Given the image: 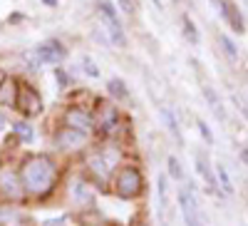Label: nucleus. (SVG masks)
I'll return each instance as SVG.
<instances>
[{
    "instance_id": "f257e3e1",
    "label": "nucleus",
    "mask_w": 248,
    "mask_h": 226,
    "mask_svg": "<svg viewBox=\"0 0 248 226\" xmlns=\"http://www.w3.org/2000/svg\"><path fill=\"white\" fill-rule=\"evenodd\" d=\"M52 181H55V167H52L50 159L35 157V159L25 161V167H23V184H25L32 194H45V192H50Z\"/></svg>"
},
{
    "instance_id": "f03ea898",
    "label": "nucleus",
    "mask_w": 248,
    "mask_h": 226,
    "mask_svg": "<svg viewBox=\"0 0 248 226\" xmlns=\"http://www.w3.org/2000/svg\"><path fill=\"white\" fill-rule=\"evenodd\" d=\"M99 20H102V25H105V30L109 32V37L114 40V43L122 45V48H127V35H124V28L119 23V15H117L114 5L107 3V0L99 3Z\"/></svg>"
},
{
    "instance_id": "7ed1b4c3",
    "label": "nucleus",
    "mask_w": 248,
    "mask_h": 226,
    "mask_svg": "<svg viewBox=\"0 0 248 226\" xmlns=\"http://www.w3.org/2000/svg\"><path fill=\"white\" fill-rule=\"evenodd\" d=\"M139 189H141V177L134 169L127 167L117 174V194L122 199H134L139 194Z\"/></svg>"
},
{
    "instance_id": "20e7f679",
    "label": "nucleus",
    "mask_w": 248,
    "mask_h": 226,
    "mask_svg": "<svg viewBox=\"0 0 248 226\" xmlns=\"http://www.w3.org/2000/svg\"><path fill=\"white\" fill-rule=\"evenodd\" d=\"M17 110H23L25 114H40V110H43V99H40V95L28 87V85H20L17 87V99H15Z\"/></svg>"
},
{
    "instance_id": "39448f33",
    "label": "nucleus",
    "mask_w": 248,
    "mask_h": 226,
    "mask_svg": "<svg viewBox=\"0 0 248 226\" xmlns=\"http://www.w3.org/2000/svg\"><path fill=\"white\" fill-rule=\"evenodd\" d=\"M179 209H181V216H184L186 226H201V221H199V204H196V199L191 196L189 189L179 192Z\"/></svg>"
},
{
    "instance_id": "423d86ee",
    "label": "nucleus",
    "mask_w": 248,
    "mask_h": 226,
    "mask_svg": "<svg viewBox=\"0 0 248 226\" xmlns=\"http://www.w3.org/2000/svg\"><path fill=\"white\" fill-rule=\"evenodd\" d=\"M35 55L40 57V63L43 65H57L62 57H65V48H62L60 43H55V40H50V43H43L35 48Z\"/></svg>"
},
{
    "instance_id": "0eeeda50",
    "label": "nucleus",
    "mask_w": 248,
    "mask_h": 226,
    "mask_svg": "<svg viewBox=\"0 0 248 226\" xmlns=\"http://www.w3.org/2000/svg\"><path fill=\"white\" fill-rule=\"evenodd\" d=\"M211 3H214L216 10L223 15L226 23L231 25V30L243 32V17H241V13H238V8H236L233 3H229V0H211Z\"/></svg>"
},
{
    "instance_id": "6e6552de",
    "label": "nucleus",
    "mask_w": 248,
    "mask_h": 226,
    "mask_svg": "<svg viewBox=\"0 0 248 226\" xmlns=\"http://www.w3.org/2000/svg\"><path fill=\"white\" fill-rule=\"evenodd\" d=\"M0 192L10 199H20L23 196V184H20V177L13 174V172H5L0 174Z\"/></svg>"
},
{
    "instance_id": "1a4fd4ad",
    "label": "nucleus",
    "mask_w": 248,
    "mask_h": 226,
    "mask_svg": "<svg viewBox=\"0 0 248 226\" xmlns=\"http://www.w3.org/2000/svg\"><path fill=\"white\" fill-rule=\"evenodd\" d=\"M65 125L72 127V129H79V132H87V129L92 127V117H90L87 112L72 107V110H67V114H65Z\"/></svg>"
},
{
    "instance_id": "9d476101",
    "label": "nucleus",
    "mask_w": 248,
    "mask_h": 226,
    "mask_svg": "<svg viewBox=\"0 0 248 226\" xmlns=\"http://www.w3.org/2000/svg\"><path fill=\"white\" fill-rule=\"evenodd\" d=\"M87 132H79V129H72V127H67L65 132H60L57 134V145L62 147V149H77L79 145H85V137Z\"/></svg>"
},
{
    "instance_id": "9b49d317",
    "label": "nucleus",
    "mask_w": 248,
    "mask_h": 226,
    "mask_svg": "<svg viewBox=\"0 0 248 226\" xmlns=\"http://www.w3.org/2000/svg\"><path fill=\"white\" fill-rule=\"evenodd\" d=\"M156 196H159V216L167 224L169 221V184H167V177L156 179Z\"/></svg>"
},
{
    "instance_id": "f8f14e48",
    "label": "nucleus",
    "mask_w": 248,
    "mask_h": 226,
    "mask_svg": "<svg viewBox=\"0 0 248 226\" xmlns=\"http://www.w3.org/2000/svg\"><path fill=\"white\" fill-rule=\"evenodd\" d=\"M201 92H203V99H206V105L211 107V112L223 122L226 119V110H223V102H221V97H218V92L211 87V85H203L201 87Z\"/></svg>"
},
{
    "instance_id": "ddd939ff",
    "label": "nucleus",
    "mask_w": 248,
    "mask_h": 226,
    "mask_svg": "<svg viewBox=\"0 0 248 226\" xmlns=\"http://www.w3.org/2000/svg\"><path fill=\"white\" fill-rule=\"evenodd\" d=\"M214 172H216V181H218L221 192L223 194H233V181H231V174H229V169H226V164L218 161L214 167Z\"/></svg>"
},
{
    "instance_id": "4468645a",
    "label": "nucleus",
    "mask_w": 248,
    "mask_h": 226,
    "mask_svg": "<svg viewBox=\"0 0 248 226\" xmlns=\"http://www.w3.org/2000/svg\"><path fill=\"white\" fill-rule=\"evenodd\" d=\"M194 161H196V174H201V179L209 184V187H214V184H216V172L209 169V161H206V157H203V154H196Z\"/></svg>"
},
{
    "instance_id": "2eb2a0df",
    "label": "nucleus",
    "mask_w": 248,
    "mask_h": 226,
    "mask_svg": "<svg viewBox=\"0 0 248 226\" xmlns=\"http://www.w3.org/2000/svg\"><path fill=\"white\" fill-rule=\"evenodd\" d=\"M90 167H92V172L99 177V181H105V179L109 177L112 164H107V159H105V157H92V159H90Z\"/></svg>"
},
{
    "instance_id": "dca6fc26",
    "label": "nucleus",
    "mask_w": 248,
    "mask_h": 226,
    "mask_svg": "<svg viewBox=\"0 0 248 226\" xmlns=\"http://www.w3.org/2000/svg\"><path fill=\"white\" fill-rule=\"evenodd\" d=\"M161 117H164V122H167V129L171 132V137L181 142V132H179V122H176L174 112H171L169 107H161Z\"/></svg>"
},
{
    "instance_id": "f3484780",
    "label": "nucleus",
    "mask_w": 248,
    "mask_h": 226,
    "mask_svg": "<svg viewBox=\"0 0 248 226\" xmlns=\"http://www.w3.org/2000/svg\"><path fill=\"white\" fill-rule=\"evenodd\" d=\"M117 110L114 107H105L102 110V119H99V127L105 129V132H109V129H114L117 127Z\"/></svg>"
},
{
    "instance_id": "a211bd4d",
    "label": "nucleus",
    "mask_w": 248,
    "mask_h": 226,
    "mask_svg": "<svg viewBox=\"0 0 248 226\" xmlns=\"http://www.w3.org/2000/svg\"><path fill=\"white\" fill-rule=\"evenodd\" d=\"M218 45H221L223 55L229 57V60H238V48H236V43H233L229 35H218Z\"/></svg>"
},
{
    "instance_id": "6ab92c4d",
    "label": "nucleus",
    "mask_w": 248,
    "mask_h": 226,
    "mask_svg": "<svg viewBox=\"0 0 248 226\" xmlns=\"http://www.w3.org/2000/svg\"><path fill=\"white\" fill-rule=\"evenodd\" d=\"M181 23H184V37L189 40L191 45H199V30H196V25L191 23V17H189V15H184V17H181Z\"/></svg>"
},
{
    "instance_id": "aec40b11",
    "label": "nucleus",
    "mask_w": 248,
    "mask_h": 226,
    "mask_svg": "<svg viewBox=\"0 0 248 226\" xmlns=\"http://www.w3.org/2000/svg\"><path fill=\"white\" fill-rule=\"evenodd\" d=\"M15 137H17L20 142H25V145H30L32 137H35V132H32V127L28 125V122H17V125H15Z\"/></svg>"
},
{
    "instance_id": "412c9836",
    "label": "nucleus",
    "mask_w": 248,
    "mask_h": 226,
    "mask_svg": "<svg viewBox=\"0 0 248 226\" xmlns=\"http://www.w3.org/2000/svg\"><path fill=\"white\" fill-rule=\"evenodd\" d=\"M107 90H109V95H112V97H117V99H127V97H129V92H127V85H124L122 80H109Z\"/></svg>"
},
{
    "instance_id": "4be33fe9",
    "label": "nucleus",
    "mask_w": 248,
    "mask_h": 226,
    "mask_svg": "<svg viewBox=\"0 0 248 226\" xmlns=\"http://www.w3.org/2000/svg\"><path fill=\"white\" fill-rule=\"evenodd\" d=\"M79 65L85 67V72H87L90 77H94V80L99 77V67H97V63H94L90 55H82V57H79Z\"/></svg>"
},
{
    "instance_id": "5701e85b",
    "label": "nucleus",
    "mask_w": 248,
    "mask_h": 226,
    "mask_svg": "<svg viewBox=\"0 0 248 226\" xmlns=\"http://www.w3.org/2000/svg\"><path fill=\"white\" fill-rule=\"evenodd\" d=\"M167 164H169V174H171V179L181 181V179H184V169H181L179 159H176V157H169V159H167Z\"/></svg>"
},
{
    "instance_id": "b1692460",
    "label": "nucleus",
    "mask_w": 248,
    "mask_h": 226,
    "mask_svg": "<svg viewBox=\"0 0 248 226\" xmlns=\"http://www.w3.org/2000/svg\"><path fill=\"white\" fill-rule=\"evenodd\" d=\"M13 82L8 80L5 82V87H3V92H0V105H13Z\"/></svg>"
},
{
    "instance_id": "393cba45",
    "label": "nucleus",
    "mask_w": 248,
    "mask_h": 226,
    "mask_svg": "<svg viewBox=\"0 0 248 226\" xmlns=\"http://www.w3.org/2000/svg\"><path fill=\"white\" fill-rule=\"evenodd\" d=\"M231 99H233V105H236V110H238V112H241V114L246 117V122H248V102H246V99H243L241 95H236V92L231 95Z\"/></svg>"
},
{
    "instance_id": "a878e982",
    "label": "nucleus",
    "mask_w": 248,
    "mask_h": 226,
    "mask_svg": "<svg viewBox=\"0 0 248 226\" xmlns=\"http://www.w3.org/2000/svg\"><path fill=\"white\" fill-rule=\"evenodd\" d=\"M119 3V8L127 13V15H134L137 13V0H117Z\"/></svg>"
},
{
    "instance_id": "bb28decb",
    "label": "nucleus",
    "mask_w": 248,
    "mask_h": 226,
    "mask_svg": "<svg viewBox=\"0 0 248 226\" xmlns=\"http://www.w3.org/2000/svg\"><path fill=\"white\" fill-rule=\"evenodd\" d=\"M72 194H75V199H82V201H90V199H92L90 192L85 189V184H75V192H72Z\"/></svg>"
},
{
    "instance_id": "cd10ccee",
    "label": "nucleus",
    "mask_w": 248,
    "mask_h": 226,
    "mask_svg": "<svg viewBox=\"0 0 248 226\" xmlns=\"http://www.w3.org/2000/svg\"><path fill=\"white\" fill-rule=\"evenodd\" d=\"M196 125H199V132L203 134V139H206V142H214V134H211V129H209V125H206V122H203V119H199V122H196Z\"/></svg>"
},
{
    "instance_id": "c85d7f7f",
    "label": "nucleus",
    "mask_w": 248,
    "mask_h": 226,
    "mask_svg": "<svg viewBox=\"0 0 248 226\" xmlns=\"http://www.w3.org/2000/svg\"><path fill=\"white\" fill-rule=\"evenodd\" d=\"M5 127H8V119H5V114H3V112H0V132H3Z\"/></svg>"
},
{
    "instance_id": "c756f323",
    "label": "nucleus",
    "mask_w": 248,
    "mask_h": 226,
    "mask_svg": "<svg viewBox=\"0 0 248 226\" xmlns=\"http://www.w3.org/2000/svg\"><path fill=\"white\" fill-rule=\"evenodd\" d=\"M43 3H45V5H50V8H55V5H57V0H43Z\"/></svg>"
}]
</instances>
